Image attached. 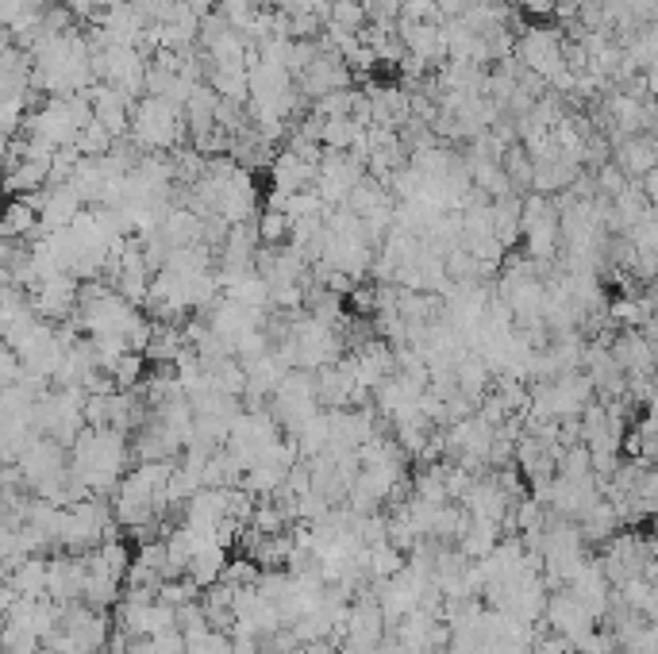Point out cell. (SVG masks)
Here are the masks:
<instances>
[{
    "label": "cell",
    "instance_id": "1",
    "mask_svg": "<svg viewBox=\"0 0 658 654\" xmlns=\"http://www.w3.org/2000/svg\"><path fill=\"white\" fill-rule=\"evenodd\" d=\"M131 143L143 155H174L189 143L186 108L170 97H143L131 112Z\"/></svg>",
    "mask_w": 658,
    "mask_h": 654
},
{
    "label": "cell",
    "instance_id": "2",
    "mask_svg": "<svg viewBox=\"0 0 658 654\" xmlns=\"http://www.w3.org/2000/svg\"><path fill=\"white\" fill-rule=\"evenodd\" d=\"M516 58H521L524 70L539 74L543 82H551L566 65V32L559 24H531L521 32L516 43Z\"/></svg>",
    "mask_w": 658,
    "mask_h": 654
},
{
    "label": "cell",
    "instance_id": "3",
    "mask_svg": "<svg viewBox=\"0 0 658 654\" xmlns=\"http://www.w3.org/2000/svg\"><path fill=\"white\" fill-rule=\"evenodd\" d=\"M543 623L554 631V635H566L574 646H582L585 639H589L597 628H601V620H597V616L589 613V608H585L582 601H577L566 585H562V589H551V601H547Z\"/></svg>",
    "mask_w": 658,
    "mask_h": 654
},
{
    "label": "cell",
    "instance_id": "4",
    "mask_svg": "<svg viewBox=\"0 0 658 654\" xmlns=\"http://www.w3.org/2000/svg\"><path fill=\"white\" fill-rule=\"evenodd\" d=\"M463 508L474 516V520L504 523L512 516V508H516V497H512V493L504 489L501 482H497L493 470H489V474H481L478 482H474V489L463 497Z\"/></svg>",
    "mask_w": 658,
    "mask_h": 654
},
{
    "label": "cell",
    "instance_id": "5",
    "mask_svg": "<svg viewBox=\"0 0 658 654\" xmlns=\"http://www.w3.org/2000/svg\"><path fill=\"white\" fill-rule=\"evenodd\" d=\"M612 354L627 377H655L658 370V347L643 331H620L612 336Z\"/></svg>",
    "mask_w": 658,
    "mask_h": 654
},
{
    "label": "cell",
    "instance_id": "6",
    "mask_svg": "<svg viewBox=\"0 0 658 654\" xmlns=\"http://www.w3.org/2000/svg\"><path fill=\"white\" fill-rule=\"evenodd\" d=\"M320 166L304 162L301 155H292L289 147L277 150V158L270 162V185L274 193H301V189H316Z\"/></svg>",
    "mask_w": 658,
    "mask_h": 654
},
{
    "label": "cell",
    "instance_id": "7",
    "mask_svg": "<svg viewBox=\"0 0 658 654\" xmlns=\"http://www.w3.org/2000/svg\"><path fill=\"white\" fill-rule=\"evenodd\" d=\"M612 162L627 173L632 181H643L650 170H658V147L647 131L643 135H627V140L612 143Z\"/></svg>",
    "mask_w": 658,
    "mask_h": 654
},
{
    "label": "cell",
    "instance_id": "8",
    "mask_svg": "<svg viewBox=\"0 0 658 654\" xmlns=\"http://www.w3.org/2000/svg\"><path fill=\"white\" fill-rule=\"evenodd\" d=\"M493 231L504 243V251H516V243L524 239V196H501L493 201Z\"/></svg>",
    "mask_w": 658,
    "mask_h": 654
},
{
    "label": "cell",
    "instance_id": "9",
    "mask_svg": "<svg viewBox=\"0 0 658 654\" xmlns=\"http://www.w3.org/2000/svg\"><path fill=\"white\" fill-rule=\"evenodd\" d=\"M504 540V528L493 520H470V528L463 532V540L455 543L458 550H463L470 562H481V558H489L497 550V543Z\"/></svg>",
    "mask_w": 658,
    "mask_h": 654
},
{
    "label": "cell",
    "instance_id": "10",
    "mask_svg": "<svg viewBox=\"0 0 658 654\" xmlns=\"http://www.w3.org/2000/svg\"><path fill=\"white\" fill-rule=\"evenodd\" d=\"M501 166H504V173H509V181H512V193H516V196L536 193V158H531V150L524 147V143H512V147L504 150Z\"/></svg>",
    "mask_w": 658,
    "mask_h": 654
},
{
    "label": "cell",
    "instance_id": "11",
    "mask_svg": "<svg viewBox=\"0 0 658 654\" xmlns=\"http://www.w3.org/2000/svg\"><path fill=\"white\" fill-rule=\"evenodd\" d=\"M408 566V555L397 543H382V547H366V570L370 581H393Z\"/></svg>",
    "mask_w": 658,
    "mask_h": 654
},
{
    "label": "cell",
    "instance_id": "12",
    "mask_svg": "<svg viewBox=\"0 0 658 654\" xmlns=\"http://www.w3.org/2000/svg\"><path fill=\"white\" fill-rule=\"evenodd\" d=\"M297 447H301L304 458L327 455V447H332V409H320L316 416L297 432Z\"/></svg>",
    "mask_w": 658,
    "mask_h": 654
},
{
    "label": "cell",
    "instance_id": "13",
    "mask_svg": "<svg viewBox=\"0 0 658 654\" xmlns=\"http://www.w3.org/2000/svg\"><path fill=\"white\" fill-rule=\"evenodd\" d=\"M208 85L224 100H239V105H251V70H212Z\"/></svg>",
    "mask_w": 658,
    "mask_h": 654
},
{
    "label": "cell",
    "instance_id": "14",
    "mask_svg": "<svg viewBox=\"0 0 658 654\" xmlns=\"http://www.w3.org/2000/svg\"><path fill=\"white\" fill-rule=\"evenodd\" d=\"M259 231H262V246H285L292 235V216L282 213V208H262Z\"/></svg>",
    "mask_w": 658,
    "mask_h": 654
},
{
    "label": "cell",
    "instance_id": "15",
    "mask_svg": "<svg viewBox=\"0 0 658 654\" xmlns=\"http://www.w3.org/2000/svg\"><path fill=\"white\" fill-rule=\"evenodd\" d=\"M73 147L82 150L85 158H105L108 150L116 147V135L100 120H93V123H85V128H82V135H77V143H73Z\"/></svg>",
    "mask_w": 658,
    "mask_h": 654
},
{
    "label": "cell",
    "instance_id": "16",
    "mask_svg": "<svg viewBox=\"0 0 658 654\" xmlns=\"http://www.w3.org/2000/svg\"><path fill=\"white\" fill-rule=\"evenodd\" d=\"M594 181H597V193H601V196H609V201H617V196L624 193L627 185H632V178H627V173L620 170L617 162H605V166H597V170H594Z\"/></svg>",
    "mask_w": 658,
    "mask_h": 654
},
{
    "label": "cell",
    "instance_id": "17",
    "mask_svg": "<svg viewBox=\"0 0 658 654\" xmlns=\"http://www.w3.org/2000/svg\"><path fill=\"white\" fill-rule=\"evenodd\" d=\"M400 24H443V9H439V0H405Z\"/></svg>",
    "mask_w": 658,
    "mask_h": 654
},
{
    "label": "cell",
    "instance_id": "18",
    "mask_svg": "<svg viewBox=\"0 0 658 654\" xmlns=\"http://www.w3.org/2000/svg\"><path fill=\"white\" fill-rule=\"evenodd\" d=\"M219 581H228V585H236V589H251L262 581V566L254 562V558H231Z\"/></svg>",
    "mask_w": 658,
    "mask_h": 654
},
{
    "label": "cell",
    "instance_id": "19",
    "mask_svg": "<svg viewBox=\"0 0 658 654\" xmlns=\"http://www.w3.org/2000/svg\"><path fill=\"white\" fill-rule=\"evenodd\" d=\"M516 9L528 12V16H554L559 0H516Z\"/></svg>",
    "mask_w": 658,
    "mask_h": 654
},
{
    "label": "cell",
    "instance_id": "20",
    "mask_svg": "<svg viewBox=\"0 0 658 654\" xmlns=\"http://www.w3.org/2000/svg\"><path fill=\"white\" fill-rule=\"evenodd\" d=\"M639 185H643V193H647V205L658 213V170H650L647 178L639 181Z\"/></svg>",
    "mask_w": 658,
    "mask_h": 654
},
{
    "label": "cell",
    "instance_id": "21",
    "mask_svg": "<svg viewBox=\"0 0 658 654\" xmlns=\"http://www.w3.org/2000/svg\"><path fill=\"white\" fill-rule=\"evenodd\" d=\"M428 654H455L451 646H435V651H428Z\"/></svg>",
    "mask_w": 658,
    "mask_h": 654
},
{
    "label": "cell",
    "instance_id": "22",
    "mask_svg": "<svg viewBox=\"0 0 658 654\" xmlns=\"http://www.w3.org/2000/svg\"><path fill=\"white\" fill-rule=\"evenodd\" d=\"M650 535H655V540H658V516H655V523H650Z\"/></svg>",
    "mask_w": 658,
    "mask_h": 654
},
{
    "label": "cell",
    "instance_id": "23",
    "mask_svg": "<svg viewBox=\"0 0 658 654\" xmlns=\"http://www.w3.org/2000/svg\"><path fill=\"white\" fill-rule=\"evenodd\" d=\"M655 462H658V450H655Z\"/></svg>",
    "mask_w": 658,
    "mask_h": 654
}]
</instances>
